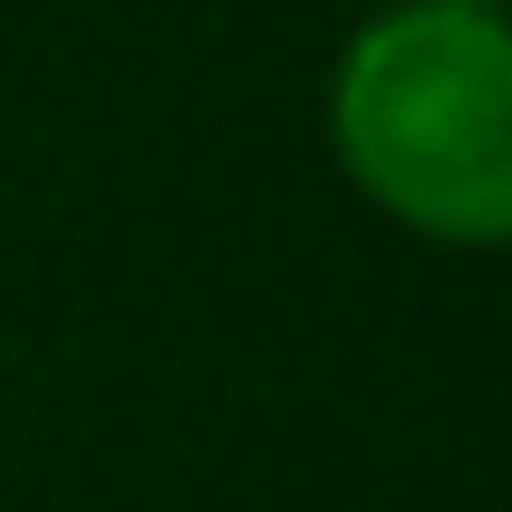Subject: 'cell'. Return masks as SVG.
Instances as JSON below:
<instances>
[{
  "label": "cell",
  "instance_id": "6da1fadb",
  "mask_svg": "<svg viewBox=\"0 0 512 512\" xmlns=\"http://www.w3.org/2000/svg\"><path fill=\"white\" fill-rule=\"evenodd\" d=\"M360 180L432 234H512V36L423 0L360 36L342 72Z\"/></svg>",
  "mask_w": 512,
  "mask_h": 512
}]
</instances>
